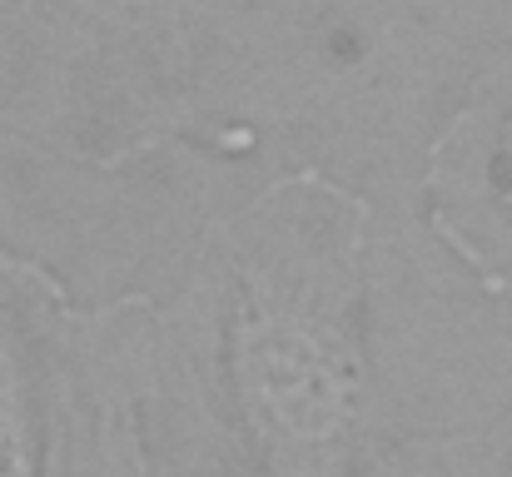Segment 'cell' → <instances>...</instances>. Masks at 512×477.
Wrapping results in <instances>:
<instances>
[{"mask_svg":"<svg viewBox=\"0 0 512 477\" xmlns=\"http://www.w3.org/2000/svg\"><path fill=\"white\" fill-rule=\"evenodd\" d=\"M229 398L274 477H343L368 408V204L319 169L249 199L209 239Z\"/></svg>","mask_w":512,"mask_h":477,"instance_id":"6da1fadb","label":"cell"},{"mask_svg":"<svg viewBox=\"0 0 512 477\" xmlns=\"http://www.w3.org/2000/svg\"><path fill=\"white\" fill-rule=\"evenodd\" d=\"M433 194L438 214H463V224H448L463 259L488 274H512V80L453 125L438 150Z\"/></svg>","mask_w":512,"mask_h":477,"instance_id":"7a4b0ae2","label":"cell"},{"mask_svg":"<svg viewBox=\"0 0 512 477\" xmlns=\"http://www.w3.org/2000/svg\"><path fill=\"white\" fill-rule=\"evenodd\" d=\"M0 477H45V433L25 338L0 304Z\"/></svg>","mask_w":512,"mask_h":477,"instance_id":"3957f363","label":"cell"}]
</instances>
